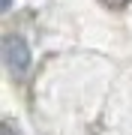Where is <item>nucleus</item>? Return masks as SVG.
<instances>
[{
    "label": "nucleus",
    "instance_id": "f03ea898",
    "mask_svg": "<svg viewBox=\"0 0 132 135\" xmlns=\"http://www.w3.org/2000/svg\"><path fill=\"white\" fill-rule=\"evenodd\" d=\"M108 6H123V3H129V0H105Z\"/></svg>",
    "mask_w": 132,
    "mask_h": 135
},
{
    "label": "nucleus",
    "instance_id": "7ed1b4c3",
    "mask_svg": "<svg viewBox=\"0 0 132 135\" xmlns=\"http://www.w3.org/2000/svg\"><path fill=\"white\" fill-rule=\"evenodd\" d=\"M9 6H12V0H3V9H9Z\"/></svg>",
    "mask_w": 132,
    "mask_h": 135
},
{
    "label": "nucleus",
    "instance_id": "f257e3e1",
    "mask_svg": "<svg viewBox=\"0 0 132 135\" xmlns=\"http://www.w3.org/2000/svg\"><path fill=\"white\" fill-rule=\"evenodd\" d=\"M3 60H6V69H9L15 78H21L27 72V66H30V48H27L24 36H6V42H3Z\"/></svg>",
    "mask_w": 132,
    "mask_h": 135
}]
</instances>
